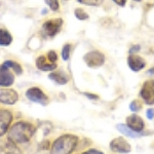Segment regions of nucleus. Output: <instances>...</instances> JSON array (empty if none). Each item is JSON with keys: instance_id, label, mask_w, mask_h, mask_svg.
Listing matches in <instances>:
<instances>
[{"instance_id": "nucleus-1", "label": "nucleus", "mask_w": 154, "mask_h": 154, "mask_svg": "<svg viewBox=\"0 0 154 154\" xmlns=\"http://www.w3.org/2000/svg\"><path fill=\"white\" fill-rule=\"evenodd\" d=\"M35 128L26 121H19L11 126L8 131V140L12 143H26L33 137Z\"/></svg>"}, {"instance_id": "nucleus-2", "label": "nucleus", "mask_w": 154, "mask_h": 154, "mask_svg": "<svg viewBox=\"0 0 154 154\" xmlns=\"http://www.w3.org/2000/svg\"><path fill=\"white\" fill-rule=\"evenodd\" d=\"M78 138L73 135H64L57 139L51 146V154H71L75 149Z\"/></svg>"}, {"instance_id": "nucleus-3", "label": "nucleus", "mask_w": 154, "mask_h": 154, "mask_svg": "<svg viewBox=\"0 0 154 154\" xmlns=\"http://www.w3.org/2000/svg\"><path fill=\"white\" fill-rule=\"evenodd\" d=\"M62 26H63V20L61 18L51 19V20H48V21L44 22V24L42 25V31L45 33L46 36L54 37L59 33Z\"/></svg>"}, {"instance_id": "nucleus-4", "label": "nucleus", "mask_w": 154, "mask_h": 154, "mask_svg": "<svg viewBox=\"0 0 154 154\" xmlns=\"http://www.w3.org/2000/svg\"><path fill=\"white\" fill-rule=\"evenodd\" d=\"M140 97L147 105H154V79H150L143 83Z\"/></svg>"}, {"instance_id": "nucleus-5", "label": "nucleus", "mask_w": 154, "mask_h": 154, "mask_svg": "<svg viewBox=\"0 0 154 154\" xmlns=\"http://www.w3.org/2000/svg\"><path fill=\"white\" fill-rule=\"evenodd\" d=\"M85 64L91 68H98L105 63V56L99 51H89L83 57Z\"/></svg>"}, {"instance_id": "nucleus-6", "label": "nucleus", "mask_w": 154, "mask_h": 154, "mask_svg": "<svg viewBox=\"0 0 154 154\" xmlns=\"http://www.w3.org/2000/svg\"><path fill=\"white\" fill-rule=\"evenodd\" d=\"M26 97L30 101L45 106L48 103V98L39 88H31L26 91Z\"/></svg>"}, {"instance_id": "nucleus-7", "label": "nucleus", "mask_w": 154, "mask_h": 154, "mask_svg": "<svg viewBox=\"0 0 154 154\" xmlns=\"http://www.w3.org/2000/svg\"><path fill=\"white\" fill-rule=\"evenodd\" d=\"M110 149L113 152L117 153H128L131 152V148L128 141L123 138H116L110 142Z\"/></svg>"}, {"instance_id": "nucleus-8", "label": "nucleus", "mask_w": 154, "mask_h": 154, "mask_svg": "<svg viewBox=\"0 0 154 154\" xmlns=\"http://www.w3.org/2000/svg\"><path fill=\"white\" fill-rule=\"evenodd\" d=\"M126 125L131 131L138 134H140L145 128V123H144L143 119L137 114H133V115H130L128 117H126Z\"/></svg>"}, {"instance_id": "nucleus-9", "label": "nucleus", "mask_w": 154, "mask_h": 154, "mask_svg": "<svg viewBox=\"0 0 154 154\" xmlns=\"http://www.w3.org/2000/svg\"><path fill=\"white\" fill-rule=\"evenodd\" d=\"M19 99L17 91L11 88H0V102L7 105H12Z\"/></svg>"}, {"instance_id": "nucleus-10", "label": "nucleus", "mask_w": 154, "mask_h": 154, "mask_svg": "<svg viewBox=\"0 0 154 154\" xmlns=\"http://www.w3.org/2000/svg\"><path fill=\"white\" fill-rule=\"evenodd\" d=\"M128 65L133 71L138 72L144 69V67L146 66V62L142 57L131 54L128 57Z\"/></svg>"}, {"instance_id": "nucleus-11", "label": "nucleus", "mask_w": 154, "mask_h": 154, "mask_svg": "<svg viewBox=\"0 0 154 154\" xmlns=\"http://www.w3.org/2000/svg\"><path fill=\"white\" fill-rule=\"evenodd\" d=\"M12 120V115L11 111L2 109L0 110V137H2L8 130V126L11 125Z\"/></svg>"}, {"instance_id": "nucleus-12", "label": "nucleus", "mask_w": 154, "mask_h": 154, "mask_svg": "<svg viewBox=\"0 0 154 154\" xmlns=\"http://www.w3.org/2000/svg\"><path fill=\"white\" fill-rule=\"evenodd\" d=\"M14 82V74L5 66H0V86H11Z\"/></svg>"}, {"instance_id": "nucleus-13", "label": "nucleus", "mask_w": 154, "mask_h": 154, "mask_svg": "<svg viewBox=\"0 0 154 154\" xmlns=\"http://www.w3.org/2000/svg\"><path fill=\"white\" fill-rule=\"evenodd\" d=\"M36 67L41 71H53L57 68V64L51 63L46 56H40L36 59Z\"/></svg>"}, {"instance_id": "nucleus-14", "label": "nucleus", "mask_w": 154, "mask_h": 154, "mask_svg": "<svg viewBox=\"0 0 154 154\" xmlns=\"http://www.w3.org/2000/svg\"><path fill=\"white\" fill-rule=\"evenodd\" d=\"M48 77H49V79L54 80V82H57L58 84H61V85L66 84L67 82H68V77H67V75L64 73L63 71L53 72V73L49 74Z\"/></svg>"}, {"instance_id": "nucleus-15", "label": "nucleus", "mask_w": 154, "mask_h": 154, "mask_svg": "<svg viewBox=\"0 0 154 154\" xmlns=\"http://www.w3.org/2000/svg\"><path fill=\"white\" fill-rule=\"evenodd\" d=\"M12 42V36L6 29H0V45L7 46Z\"/></svg>"}, {"instance_id": "nucleus-16", "label": "nucleus", "mask_w": 154, "mask_h": 154, "mask_svg": "<svg viewBox=\"0 0 154 154\" xmlns=\"http://www.w3.org/2000/svg\"><path fill=\"white\" fill-rule=\"evenodd\" d=\"M116 128L118 130V131H120V133L123 134L125 136L130 137V138H133V139L139 138V137L141 136L140 134L135 133L134 131H131V128H128V125H116Z\"/></svg>"}, {"instance_id": "nucleus-17", "label": "nucleus", "mask_w": 154, "mask_h": 154, "mask_svg": "<svg viewBox=\"0 0 154 154\" xmlns=\"http://www.w3.org/2000/svg\"><path fill=\"white\" fill-rule=\"evenodd\" d=\"M3 66H5L6 68H8V69H12V70L16 72V74H18V75H21L22 72H23V69H22L21 65L17 63V62H14V61H5L3 63Z\"/></svg>"}, {"instance_id": "nucleus-18", "label": "nucleus", "mask_w": 154, "mask_h": 154, "mask_svg": "<svg viewBox=\"0 0 154 154\" xmlns=\"http://www.w3.org/2000/svg\"><path fill=\"white\" fill-rule=\"evenodd\" d=\"M4 153L5 154H20V150L16 147L14 143L9 141L4 147Z\"/></svg>"}, {"instance_id": "nucleus-19", "label": "nucleus", "mask_w": 154, "mask_h": 154, "mask_svg": "<svg viewBox=\"0 0 154 154\" xmlns=\"http://www.w3.org/2000/svg\"><path fill=\"white\" fill-rule=\"evenodd\" d=\"M74 14H75V17L78 20H80V21H85V20L88 19V14H86V11H84L83 8H76L75 11H74Z\"/></svg>"}, {"instance_id": "nucleus-20", "label": "nucleus", "mask_w": 154, "mask_h": 154, "mask_svg": "<svg viewBox=\"0 0 154 154\" xmlns=\"http://www.w3.org/2000/svg\"><path fill=\"white\" fill-rule=\"evenodd\" d=\"M70 51H71V45L69 43L65 44L63 46V49H62V59L64 61H68L69 58H70Z\"/></svg>"}, {"instance_id": "nucleus-21", "label": "nucleus", "mask_w": 154, "mask_h": 154, "mask_svg": "<svg viewBox=\"0 0 154 154\" xmlns=\"http://www.w3.org/2000/svg\"><path fill=\"white\" fill-rule=\"evenodd\" d=\"M142 109V105L138 100H134L130 103V110L131 112H138Z\"/></svg>"}, {"instance_id": "nucleus-22", "label": "nucleus", "mask_w": 154, "mask_h": 154, "mask_svg": "<svg viewBox=\"0 0 154 154\" xmlns=\"http://www.w3.org/2000/svg\"><path fill=\"white\" fill-rule=\"evenodd\" d=\"M45 3L49 6V8L51 9L53 11H57L60 7V3L59 0H44Z\"/></svg>"}, {"instance_id": "nucleus-23", "label": "nucleus", "mask_w": 154, "mask_h": 154, "mask_svg": "<svg viewBox=\"0 0 154 154\" xmlns=\"http://www.w3.org/2000/svg\"><path fill=\"white\" fill-rule=\"evenodd\" d=\"M77 1L82 4H86V5H91V6H97V5H100L102 3V0H77Z\"/></svg>"}, {"instance_id": "nucleus-24", "label": "nucleus", "mask_w": 154, "mask_h": 154, "mask_svg": "<svg viewBox=\"0 0 154 154\" xmlns=\"http://www.w3.org/2000/svg\"><path fill=\"white\" fill-rule=\"evenodd\" d=\"M48 59L51 62V63H56L57 60H58V56H57V53H56V51H48Z\"/></svg>"}, {"instance_id": "nucleus-25", "label": "nucleus", "mask_w": 154, "mask_h": 154, "mask_svg": "<svg viewBox=\"0 0 154 154\" xmlns=\"http://www.w3.org/2000/svg\"><path fill=\"white\" fill-rule=\"evenodd\" d=\"M146 115H147L148 119H153L154 118V109L153 108H149L146 111Z\"/></svg>"}, {"instance_id": "nucleus-26", "label": "nucleus", "mask_w": 154, "mask_h": 154, "mask_svg": "<svg viewBox=\"0 0 154 154\" xmlns=\"http://www.w3.org/2000/svg\"><path fill=\"white\" fill-rule=\"evenodd\" d=\"M82 154H104V153L99 150H97V149H89V150L85 151V152H83Z\"/></svg>"}, {"instance_id": "nucleus-27", "label": "nucleus", "mask_w": 154, "mask_h": 154, "mask_svg": "<svg viewBox=\"0 0 154 154\" xmlns=\"http://www.w3.org/2000/svg\"><path fill=\"white\" fill-rule=\"evenodd\" d=\"M113 1L115 2L116 4L120 5V6H125V3H126V0H113Z\"/></svg>"}, {"instance_id": "nucleus-28", "label": "nucleus", "mask_w": 154, "mask_h": 154, "mask_svg": "<svg viewBox=\"0 0 154 154\" xmlns=\"http://www.w3.org/2000/svg\"><path fill=\"white\" fill-rule=\"evenodd\" d=\"M140 51V45H135L130 49V54H131L134 51Z\"/></svg>"}, {"instance_id": "nucleus-29", "label": "nucleus", "mask_w": 154, "mask_h": 154, "mask_svg": "<svg viewBox=\"0 0 154 154\" xmlns=\"http://www.w3.org/2000/svg\"><path fill=\"white\" fill-rule=\"evenodd\" d=\"M84 95L88 96V98H89V99H94V100H97V99H98V96H96V95H91V94H88V93H85Z\"/></svg>"}, {"instance_id": "nucleus-30", "label": "nucleus", "mask_w": 154, "mask_h": 154, "mask_svg": "<svg viewBox=\"0 0 154 154\" xmlns=\"http://www.w3.org/2000/svg\"><path fill=\"white\" fill-rule=\"evenodd\" d=\"M147 73L148 74H153V75H154V67H153V68H151V69H149Z\"/></svg>"}, {"instance_id": "nucleus-31", "label": "nucleus", "mask_w": 154, "mask_h": 154, "mask_svg": "<svg viewBox=\"0 0 154 154\" xmlns=\"http://www.w3.org/2000/svg\"><path fill=\"white\" fill-rule=\"evenodd\" d=\"M135 1H141V0H135Z\"/></svg>"}]
</instances>
